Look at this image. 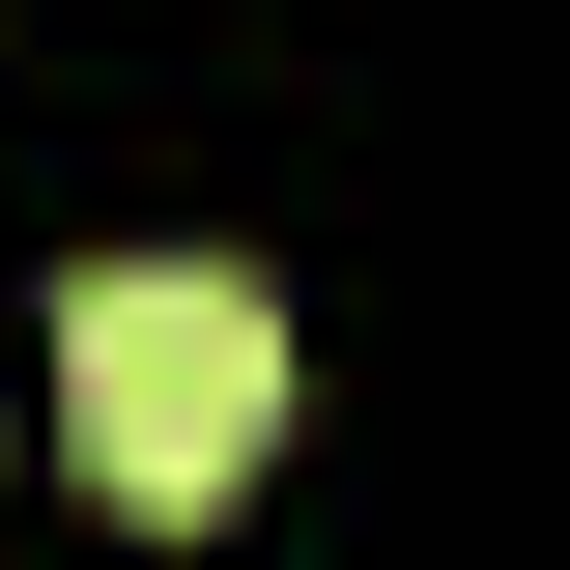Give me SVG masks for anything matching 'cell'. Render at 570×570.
<instances>
[{
	"mask_svg": "<svg viewBox=\"0 0 570 570\" xmlns=\"http://www.w3.org/2000/svg\"><path fill=\"white\" fill-rule=\"evenodd\" d=\"M58 428H86V485L115 513H228L285 456V314L228 257H86L58 285Z\"/></svg>",
	"mask_w": 570,
	"mask_h": 570,
	"instance_id": "obj_1",
	"label": "cell"
}]
</instances>
